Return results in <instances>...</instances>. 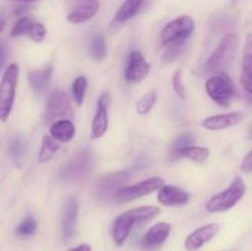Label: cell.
I'll use <instances>...</instances> for the list:
<instances>
[{
    "label": "cell",
    "instance_id": "cell-1",
    "mask_svg": "<svg viewBox=\"0 0 252 251\" xmlns=\"http://www.w3.org/2000/svg\"><path fill=\"white\" fill-rule=\"evenodd\" d=\"M239 47V38L235 33H228L223 37L213 53L203 64L206 74H219L228 68L235 57Z\"/></svg>",
    "mask_w": 252,
    "mask_h": 251
},
{
    "label": "cell",
    "instance_id": "cell-2",
    "mask_svg": "<svg viewBox=\"0 0 252 251\" xmlns=\"http://www.w3.org/2000/svg\"><path fill=\"white\" fill-rule=\"evenodd\" d=\"M20 68L12 63L5 69L0 80V122H6L14 107Z\"/></svg>",
    "mask_w": 252,
    "mask_h": 251
},
{
    "label": "cell",
    "instance_id": "cell-3",
    "mask_svg": "<svg viewBox=\"0 0 252 251\" xmlns=\"http://www.w3.org/2000/svg\"><path fill=\"white\" fill-rule=\"evenodd\" d=\"M246 191V185L241 177H236L226 189L214 194L209 198L206 204V211L209 213L226 212L233 208L244 197Z\"/></svg>",
    "mask_w": 252,
    "mask_h": 251
},
{
    "label": "cell",
    "instance_id": "cell-4",
    "mask_svg": "<svg viewBox=\"0 0 252 251\" xmlns=\"http://www.w3.org/2000/svg\"><path fill=\"white\" fill-rule=\"evenodd\" d=\"M206 91L209 97L221 107H228L236 93L233 79L225 73L211 76L206 81Z\"/></svg>",
    "mask_w": 252,
    "mask_h": 251
},
{
    "label": "cell",
    "instance_id": "cell-5",
    "mask_svg": "<svg viewBox=\"0 0 252 251\" xmlns=\"http://www.w3.org/2000/svg\"><path fill=\"white\" fill-rule=\"evenodd\" d=\"M93 154L89 150H83L73 157L59 171V180L64 182H80L85 180L93 169Z\"/></svg>",
    "mask_w": 252,
    "mask_h": 251
},
{
    "label": "cell",
    "instance_id": "cell-6",
    "mask_svg": "<svg viewBox=\"0 0 252 251\" xmlns=\"http://www.w3.org/2000/svg\"><path fill=\"white\" fill-rule=\"evenodd\" d=\"M73 117V108L68 95L62 89H54L47 98L43 120L53 123L58 120H69Z\"/></svg>",
    "mask_w": 252,
    "mask_h": 251
},
{
    "label": "cell",
    "instance_id": "cell-7",
    "mask_svg": "<svg viewBox=\"0 0 252 251\" xmlns=\"http://www.w3.org/2000/svg\"><path fill=\"white\" fill-rule=\"evenodd\" d=\"M194 31V21L189 16H179L170 21L160 33L162 46L186 42Z\"/></svg>",
    "mask_w": 252,
    "mask_h": 251
},
{
    "label": "cell",
    "instance_id": "cell-8",
    "mask_svg": "<svg viewBox=\"0 0 252 251\" xmlns=\"http://www.w3.org/2000/svg\"><path fill=\"white\" fill-rule=\"evenodd\" d=\"M164 184L165 182L161 177H149V179L143 180V181L138 182V184L135 185L121 187V188H118L117 191L115 192L113 198L117 202H121V203H123V202L134 201V199L148 196V194L158 191Z\"/></svg>",
    "mask_w": 252,
    "mask_h": 251
},
{
    "label": "cell",
    "instance_id": "cell-9",
    "mask_svg": "<svg viewBox=\"0 0 252 251\" xmlns=\"http://www.w3.org/2000/svg\"><path fill=\"white\" fill-rule=\"evenodd\" d=\"M130 177H132V170H122V171L105 175L96 181L94 188L98 197H102V198L113 197L115 192L123 187V185L127 184Z\"/></svg>",
    "mask_w": 252,
    "mask_h": 251
},
{
    "label": "cell",
    "instance_id": "cell-10",
    "mask_svg": "<svg viewBox=\"0 0 252 251\" xmlns=\"http://www.w3.org/2000/svg\"><path fill=\"white\" fill-rule=\"evenodd\" d=\"M150 70V64L139 51H132L128 56L125 78L128 83L137 84L144 80Z\"/></svg>",
    "mask_w": 252,
    "mask_h": 251
},
{
    "label": "cell",
    "instance_id": "cell-11",
    "mask_svg": "<svg viewBox=\"0 0 252 251\" xmlns=\"http://www.w3.org/2000/svg\"><path fill=\"white\" fill-rule=\"evenodd\" d=\"M100 9L98 0H73L70 11L66 15V20L70 24H83L93 19Z\"/></svg>",
    "mask_w": 252,
    "mask_h": 251
},
{
    "label": "cell",
    "instance_id": "cell-12",
    "mask_svg": "<svg viewBox=\"0 0 252 251\" xmlns=\"http://www.w3.org/2000/svg\"><path fill=\"white\" fill-rule=\"evenodd\" d=\"M111 103V96L108 93H103L97 100V111L94 116L91 125V135L93 139H98L108 129V107Z\"/></svg>",
    "mask_w": 252,
    "mask_h": 251
},
{
    "label": "cell",
    "instance_id": "cell-13",
    "mask_svg": "<svg viewBox=\"0 0 252 251\" xmlns=\"http://www.w3.org/2000/svg\"><path fill=\"white\" fill-rule=\"evenodd\" d=\"M220 230V225L218 223H209L203 226H199L194 231H192L185 240V249L186 251H197L212 240Z\"/></svg>",
    "mask_w": 252,
    "mask_h": 251
},
{
    "label": "cell",
    "instance_id": "cell-14",
    "mask_svg": "<svg viewBox=\"0 0 252 251\" xmlns=\"http://www.w3.org/2000/svg\"><path fill=\"white\" fill-rule=\"evenodd\" d=\"M158 201L165 207L185 206L191 198V194L174 185H162L158 189Z\"/></svg>",
    "mask_w": 252,
    "mask_h": 251
},
{
    "label": "cell",
    "instance_id": "cell-15",
    "mask_svg": "<svg viewBox=\"0 0 252 251\" xmlns=\"http://www.w3.org/2000/svg\"><path fill=\"white\" fill-rule=\"evenodd\" d=\"M170 233H171V225L169 223L160 221V223L154 224L148 229L145 235L143 236V248L147 250H154V249L159 248L166 241V239L170 236Z\"/></svg>",
    "mask_w": 252,
    "mask_h": 251
},
{
    "label": "cell",
    "instance_id": "cell-16",
    "mask_svg": "<svg viewBox=\"0 0 252 251\" xmlns=\"http://www.w3.org/2000/svg\"><path fill=\"white\" fill-rule=\"evenodd\" d=\"M244 115L243 112H229V113H221V115L211 116V117L206 118L202 121V127L209 130H221L228 129V128L234 127L238 123L243 121Z\"/></svg>",
    "mask_w": 252,
    "mask_h": 251
},
{
    "label": "cell",
    "instance_id": "cell-17",
    "mask_svg": "<svg viewBox=\"0 0 252 251\" xmlns=\"http://www.w3.org/2000/svg\"><path fill=\"white\" fill-rule=\"evenodd\" d=\"M52 75H53V66H52L51 64H48V65H46L42 69L30 71V86H31L34 95L42 96L46 94L47 89H48L49 86V83H51L52 80Z\"/></svg>",
    "mask_w": 252,
    "mask_h": 251
},
{
    "label": "cell",
    "instance_id": "cell-18",
    "mask_svg": "<svg viewBox=\"0 0 252 251\" xmlns=\"http://www.w3.org/2000/svg\"><path fill=\"white\" fill-rule=\"evenodd\" d=\"M79 206L75 198H69L64 206L63 220H62V231H63V238L69 240L75 233L76 221H78Z\"/></svg>",
    "mask_w": 252,
    "mask_h": 251
},
{
    "label": "cell",
    "instance_id": "cell-19",
    "mask_svg": "<svg viewBox=\"0 0 252 251\" xmlns=\"http://www.w3.org/2000/svg\"><path fill=\"white\" fill-rule=\"evenodd\" d=\"M135 224L133 221L132 217L129 216L128 212L121 214V216L117 217V219L113 223L112 228V238L113 241L117 246H122L123 244L126 243V240L129 236L130 231L134 228Z\"/></svg>",
    "mask_w": 252,
    "mask_h": 251
},
{
    "label": "cell",
    "instance_id": "cell-20",
    "mask_svg": "<svg viewBox=\"0 0 252 251\" xmlns=\"http://www.w3.org/2000/svg\"><path fill=\"white\" fill-rule=\"evenodd\" d=\"M49 132L57 142L68 143L75 135V126L70 120H58L52 123Z\"/></svg>",
    "mask_w": 252,
    "mask_h": 251
},
{
    "label": "cell",
    "instance_id": "cell-21",
    "mask_svg": "<svg viewBox=\"0 0 252 251\" xmlns=\"http://www.w3.org/2000/svg\"><path fill=\"white\" fill-rule=\"evenodd\" d=\"M144 0H126L115 16V24H125L135 16Z\"/></svg>",
    "mask_w": 252,
    "mask_h": 251
},
{
    "label": "cell",
    "instance_id": "cell-22",
    "mask_svg": "<svg viewBox=\"0 0 252 251\" xmlns=\"http://www.w3.org/2000/svg\"><path fill=\"white\" fill-rule=\"evenodd\" d=\"M128 213L132 217L135 225H142V224L149 223V221L153 220L155 217H158V214L160 213V208L155 206L138 207V208L129 209Z\"/></svg>",
    "mask_w": 252,
    "mask_h": 251
},
{
    "label": "cell",
    "instance_id": "cell-23",
    "mask_svg": "<svg viewBox=\"0 0 252 251\" xmlns=\"http://www.w3.org/2000/svg\"><path fill=\"white\" fill-rule=\"evenodd\" d=\"M61 145L59 143L54 139L52 135H44L42 138L41 149L38 153V160L39 162H48L51 161L59 150Z\"/></svg>",
    "mask_w": 252,
    "mask_h": 251
},
{
    "label": "cell",
    "instance_id": "cell-24",
    "mask_svg": "<svg viewBox=\"0 0 252 251\" xmlns=\"http://www.w3.org/2000/svg\"><path fill=\"white\" fill-rule=\"evenodd\" d=\"M194 140H196V138H194V135L191 132H185L180 134L172 142L171 148H170V157H171V160H179L181 157V154L185 148L193 144Z\"/></svg>",
    "mask_w": 252,
    "mask_h": 251
},
{
    "label": "cell",
    "instance_id": "cell-25",
    "mask_svg": "<svg viewBox=\"0 0 252 251\" xmlns=\"http://www.w3.org/2000/svg\"><path fill=\"white\" fill-rule=\"evenodd\" d=\"M209 155H211V150L208 148L189 145V147L185 148L181 154V157H187V159H189L193 162H197V164H203V162L208 160Z\"/></svg>",
    "mask_w": 252,
    "mask_h": 251
},
{
    "label": "cell",
    "instance_id": "cell-26",
    "mask_svg": "<svg viewBox=\"0 0 252 251\" xmlns=\"http://www.w3.org/2000/svg\"><path fill=\"white\" fill-rule=\"evenodd\" d=\"M158 101V90L157 89H152V90L148 91L147 94L142 96V97L138 100L135 108H137V113L140 116H145L153 110L155 105H157Z\"/></svg>",
    "mask_w": 252,
    "mask_h": 251
},
{
    "label": "cell",
    "instance_id": "cell-27",
    "mask_svg": "<svg viewBox=\"0 0 252 251\" xmlns=\"http://www.w3.org/2000/svg\"><path fill=\"white\" fill-rule=\"evenodd\" d=\"M241 85L244 90L252 95V54H245L243 59V69H241Z\"/></svg>",
    "mask_w": 252,
    "mask_h": 251
},
{
    "label": "cell",
    "instance_id": "cell-28",
    "mask_svg": "<svg viewBox=\"0 0 252 251\" xmlns=\"http://www.w3.org/2000/svg\"><path fill=\"white\" fill-rule=\"evenodd\" d=\"M86 90H88V78H86L85 75L78 76V78L73 81V85H71L73 97L78 106H81L84 103Z\"/></svg>",
    "mask_w": 252,
    "mask_h": 251
},
{
    "label": "cell",
    "instance_id": "cell-29",
    "mask_svg": "<svg viewBox=\"0 0 252 251\" xmlns=\"http://www.w3.org/2000/svg\"><path fill=\"white\" fill-rule=\"evenodd\" d=\"M90 54L95 62H101L105 59L107 48H106V42L102 34H97L93 38L90 44Z\"/></svg>",
    "mask_w": 252,
    "mask_h": 251
},
{
    "label": "cell",
    "instance_id": "cell-30",
    "mask_svg": "<svg viewBox=\"0 0 252 251\" xmlns=\"http://www.w3.org/2000/svg\"><path fill=\"white\" fill-rule=\"evenodd\" d=\"M37 226H38V224H37L36 219L32 216H27L26 218L17 225L15 233H16V235L20 236V238H29V236L34 235V233H36L37 230Z\"/></svg>",
    "mask_w": 252,
    "mask_h": 251
},
{
    "label": "cell",
    "instance_id": "cell-31",
    "mask_svg": "<svg viewBox=\"0 0 252 251\" xmlns=\"http://www.w3.org/2000/svg\"><path fill=\"white\" fill-rule=\"evenodd\" d=\"M33 22L34 21L31 17H21V19H19L16 24L14 25V27H12L11 36H29V32L31 30Z\"/></svg>",
    "mask_w": 252,
    "mask_h": 251
},
{
    "label": "cell",
    "instance_id": "cell-32",
    "mask_svg": "<svg viewBox=\"0 0 252 251\" xmlns=\"http://www.w3.org/2000/svg\"><path fill=\"white\" fill-rule=\"evenodd\" d=\"M185 43L186 42H179V43H171L169 46H165L166 49H165L164 57H162L164 62H171L174 59H176L184 52Z\"/></svg>",
    "mask_w": 252,
    "mask_h": 251
},
{
    "label": "cell",
    "instance_id": "cell-33",
    "mask_svg": "<svg viewBox=\"0 0 252 251\" xmlns=\"http://www.w3.org/2000/svg\"><path fill=\"white\" fill-rule=\"evenodd\" d=\"M172 88H174L175 93L179 96L181 100L186 98V90H185V85L182 83V70L177 69L172 74Z\"/></svg>",
    "mask_w": 252,
    "mask_h": 251
},
{
    "label": "cell",
    "instance_id": "cell-34",
    "mask_svg": "<svg viewBox=\"0 0 252 251\" xmlns=\"http://www.w3.org/2000/svg\"><path fill=\"white\" fill-rule=\"evenodd\" d=\"M10 153H11V157H14L16 161H19L25 153V143L24 139H22L20 135L14 138V140L11 142V145H10Z\"/></svg>",
    "mask_w": 252,
    "mask_h": 251
},
{
    "label": "cell",
    "instance_id": "cell-35",
    "mask_svg": "<svg viewBox=\"0 0 252 251\" xmlns=\"http://www.w3.org/2000/svg\"><path fill=\"white\" fill-rule=\"evenodd\" d=\"M47 34V30L44 25L39 24V22H33L31 30L29 32V37L34 42H42Z\"/></svg>",
    "mask_w": 252,
    "mask_h": 251
},
{
    "label": "cell",
    "instance_id": "cell-36",
    "mask_svg": "<svg viewBox=\"0 0 252 251\" xmlns=\"http://www.w3.org/2000/svg\"><path fill=\"white\" fill-rule=\"evenodd\" d=\"M241 170L246 174H250L252 172V150L244 157L243 162H241Z\"/></svg>",
    "mask_w": 252,
    "mask_h": 251
},
{
    "label": "cell",
    "instance_id": "cell-37",
    "mask_svg": "<svg viewBox=\"0 0 252 251\" xmlns=\"http://www.w3.org/2000/svg\"><path fill=\"white\" fill-rule=\"evenodd\" d=\"M6 56H7V47L5 44L4 39L0 38V70L4 66L5 61H6Z\"/></svg>",
    "mask_w": 252,
    "mask_h": 251
},
{
    "label": "cell",
    "instance_id": "cell-38",
    "mask_svg": "<svg viewBox=\"0 0 252 251\" xmlns=\"http://www.w3.org/2000/svg\"><path fill=\"white\" fill-rule=\"evenodd\" d=\"M66 251H93V248L89 244H81V245L76 246V248H71Z\"/></svg>",
    "mask_w": 252,
    "mask_h": 251
},
{
    "label": "cell",
    "instance_id": "cell-39",
    "mask_svg": "<svg viewBox=\"0 0 252 251\" xmlns=\"http://www.w3.org/2000/svg\"><path fill=\"white\" fill-rule=\"evenodd\" d=\"M5 25H6V19H5V17L2 16V15H0V33H1V32L4 31Z\"/></svg>",
    "mask_w": 252,
    "mask_h": 251
},
{
    "label": "cell",
    "instance_id": "cell-40",
    "mask_svg": "<svg viewBox=\"0 0 252 251\" xmlns=\"http://www.w3.org/2000/svg\"><path fill=\"white\" fill-rule=\"evenodd\" d=\"M248 134H249V138H251L252 139V122L251 125L249 126V129H248Z\"/></svg>",
    "mask_w": 252,
    "mask_h": 251
},
{
    "label": "cell",
    "instance_id": "cell-41",
    "mask_svg": "<svg viewBox=\"0 0 252 251\" xmlns=\"http://www.w3.org/2000/svg\"><path fill=\"white\" fill-rule=\"evenodd\" d=\"M16 1H25V2H32V1H38V0H16Z\"/></svg>",
    "mask_w": 252,
    "mask_h": 251
},
{
    "label": "cell",
    "instance_id": "cell-42",
    "mask_svg": "<svg viewBox=\"0 0 252 251\" xmlns=\"http://www.w3.org/2000/svg\"><path fill=\"white\" fill-rule=\"evenodd\" d=\"M251 39H252V38H251Z\"/></svg>",
    "mask_w": 252,
    "mask_h": 251
}]
</instances>
